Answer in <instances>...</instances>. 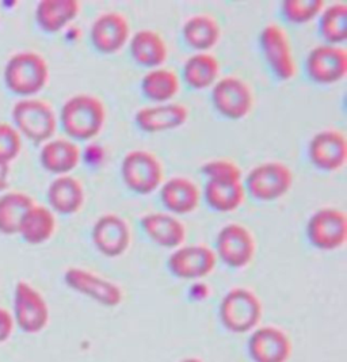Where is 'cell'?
Here are the masks:
<instances>
[{"label":"cell","mask_w":347,"mask_h":362,"mask_svg":"<svg viewBox=\"0 0 347 362\" xmlns=\"http://www.w3.org/2000/svg\"><path fill=\"white\" fill-rule=\"evenodd\" d=\"M81 147L68 139H54L41 149V163L54 174H66L81 162Z\"/></svg>","instance_id":"cell-25"},{"label":"cell","mask_w":347,"mask_h":362,"mask_svg":"<svg viewBox=\"0 0 347 362\" xmlns=\"http://www.w3.org/2000/svg\"><path fill=\"white\" fill-rule=\"evenodd\" d=\"M18 129L35 143L49 140L56 132L57 119L53 109L41 99H22L13 109Z\"/></svg>","instance_id":"cell-6"},{"label":"cell","mask_w":347,"mask_h":362,"mask_svg":"<svg viewBox=\"0 0 347 362\" xmlns=\"http://www.w3.org/2000/svg\"><path fill=\"white\" fill-rule=\"evenodd\" d=\"M308 153L316 167L324 171L341 170L346 163V136L338 129L320 131L311 139Z\"/></svg>","instance_id":"cell-16"},{"label":"cell","mask_w":347,"mask_h":362,"mask_svg":"<svg viewBox=\"0 0 347 362\" xmlns=\"http://www.w3.org/2000/svg\"><path fill=\"white\" fill-rule=\"evenodd\" d=\"M60 119L71 137L90 140L102 131L106 121V107L97 95L76 94L63 105Z\"/></svg>","instance_id":"cell-1"},{"label":"cell","mask_w":347,"mask_h":362,"mask_svg":"<svg viewBox=\"0 0 347 362\" xmlns=\"http://www.w3.org/2000/svg\"><path fill=\"white\" fill-rule=\"evenodd\" d=\"M307 72L317 83L331 84L342 81L347 74V52L339 45L322 44L307 57Z\"/></svg>","instance_id":"cell-11"},{"label":"cell","mask_w":347,"mask_h":362,"mask_svg":"<svg viewBox=\"0 0 347 362\" xmlns=\"http://www.w3.org/2000/svg\"><path fill=\"white\" fill-rule=\"evenodd\" d=\"M16 317L19 329L28 334L40 332L49 322V308L33 286L20 281L16 288Z\"/></svg>","instance_id":"cell-15"},{"label":"cell","mask_w":347,"mask_h":362,"mask_svg":"<svg viewBox=\"0 0 347 362\" xmlns=\"http://www.w3.org/2000/svg\"><path fill=\"white\" fill-rule=\"evenodd\" d=\"M220 62L212 53L199 52L190 56L183 66V78L192 88L204 90L217 82Z\"/></svg>","instance_id":"cell-27"},{"label":"cell","mask_w":347,"mask_h":362,"mask_svg":"<svg viewBox=\"0 0 347 362\" xmlns=\"http://www.w3.org/2000/svg\"><path fill=\"white\" fill-rule=\"evenodd\" d=\"M131 35V26L125 16L117 11L100 14L93 22L91 41L102 53H116L124 48Z\"/></svg>","instance_id":"cell-17"},{"label":"cell","mask_w":347,"mask_h":362,"mask_svg":"<svg viewBox=\"0 0 347 362\" xmlns=\"http://www.w3.org/2000/svg\"><path fill=\"white\" fill-rule=\"evenodd\" d=\"M78 0H42L35 8L38 25L48 33H56L79 16Z\"/></svg>","instance_id":"cell-26"},{"label":"cell","mask_w":347,"mask_h":362,"mask_svg":"<svg viewBox=\"0 0 347 362\" xmlns=\"http://www.w3.org/2000/svg\"><path fill=\"white\" fill-rule=\"evenodd\" d=\"M311 245L323 251L342 247L347 239L346 214L336 208H322L314 212L307 224Z\"/></svg>","instance_id":"cell-7"},{"label":"cell","mask_w":347,"mask_h":362,"mask_svg":"<svg viewBox=\"0 0 347 362\" xmlns=\"http://www.w3.org/2000/svg\"><path fill=\"white\" fill-rule=\"evenodd\" d=\"M212 100L217 112L230 119H242L254 106V95L247 83L236 76H225L213 84Z\"/></svg>","instance_id":"cell-9"},{"label":"cell","mask_w":347,"mask_h":362,"mask_svg":"<svg viewBox=\"0 0 347 362\" xmlns=\"http://www.w3.org/2000/svg\"><path fill=\"white\" fill-rule=\"evenodd\" d=\"M13 317L6 310L0 308V342H4L10 338L13 332Z\"/></svg>","instance_id":"cell-36"},{"label":"cell","mask_w":347,"mask_h":362,"mask_svg":"<svg viewBox=\"0 0 347 362\" xmlns=\"http://www.w3.org/2000/svg\"><path fill=\"white\" fill-rule=\"evenodd\" d=\"M216 252L205 245L178 247L168 258L171 273L183 280H196L209 276L215 269Z\"/></svg>","instance_id":"cell-12"},{"label":"cell","mask_w":347,"mask_h":362,"mask_svg":"<svg viewBox=\"0 0 347 362\" xmlns=\"http://www.w3.org/2000/svg\"><path fill=\"white\" fill-rule=\"evenodd\" d=\"M324 8L323 0H285L281 4L285 18L296 25L308 23Z\"/></svg>","instance_id":"cell-33"},{"label":"cell","mask_w":347,"mask_h":362,"mask_svg":"<svg viewBox=\"0 0 347 362\" xmlns=\"http://www.w3.org/2000/svg\"><path fill=\"white\" fill-rule=\"evenodd\" d=\"M259 38L266 60L276 76L281 81L293 79L298 75V63L285 29L277 23H269Z\"/></svg>","instance_id":"cell-8"},{"label":"cell","mask_w":347,"mask_h":362,"mask_svg":"<svg viewBox=\"0 0 347 362\" xmlns=\"http://www.w3.org/2000/svg\"><path fill=\"white\" fill-rule=\"evenodd\" d=\"M49 78L47 60L35 52H19L4 68L7 87L19 95H32L45 87Z\"/></svg>","instance_id":"cell-2"},{"label":"cell","mask_w":347,"mask_h":362,"mask_svg":"<svg viewBox=\"0 0 347 362\" xmlns=\"http://www.w3.org/2000/svg\"><path fill=\"white\" fill-rule=\"evenodd\" d=\"M64 279L69 288L98 301L105 307L113 308L122 303V289L114 282L97 276L90 270L71 267L66 270Z\"/></svg>","instance_id":"cell-13"},{"label":"cell","mask_w":347,"mask_h":362,"mask_svg":"<svg viewBox=\"0 0 347 362\" xmlns=\"http://www.w3.org/2000/svg\"><path fill=\"white\" fill-rule=\"evenodd\" d=\"M320 32L331 45H338L346 41L347 6L345 3H332L323 8L320 17Z\"/></svg>","instance_id":"cell-32"},{"label":"cell","mask_w":347,"mask_h":362,"mask_svg":"<svg viewBox=\"0 0 347 362\" xmlns=\"http://www.w3.org/2000/svg\"><path fill=\"white\" fill-rule=\"evenodd\" d=\"M34 206L33 199L25 193L11 192L0 197V232L17 233L26 214Z\"/></svg>","instance_id":"cell-31"},{"label":"cell","mask_w":347,"mask_h":362,"mask_svg":"<svg viewBox=\"0 0 347 362\" xmlns=\"http://www.w3.org/2000/svg\"><path fill=\"white\" fill-rule=\"evenodd\" d=\"M181 88L177 72L168 68H153L147 72L141 81V90L147 98L165 103L174 98Z\"/></svg>","instance_id":"cell-29"},{"label":"cell","mask_w":347,"mask_h":362,"mask_svg":"<svg viewBox=\"0 0 347 362\" xmlns=\"http://www.w3.org/2000/svg\"><path fill=\"white\" fill-rule=\"evenodd\" d=\"M22 147L20 136L10 124H0V162L8 163L17 158Z\"/></svg>","instance_id":"cell-34"},{"label":"cell","mask_w":347,"mask_h":362,"mask_svg":"<svg viewBox=\"0 0 347 362\" xmlns=\"http://www.w3.org/2000/svg\"><path fill=\"white\" fill-rule=\"evenodd\" d=\"M131 53L140 66L153 69L165 64L168 57V48L160 34L151 29H143L133 34Z\"/></svg>","instance_id":"cell-23"},{"label":"cell","mask_w":347,"mask_h":362,"mask_svg":"<svg viewBox=\"0 0 347 362\" xmlns=\"http://www.w3.org/2000/svg\"><path fill=\"white\" fill-rule=\"evenodd\" d=\"M181 362H204V361H201V360H199V358H193V357H192V358H184V360H182V361Z\"/></svg>","instance_id":"cell-38"},{"label":"cell","mask_w":347,"mask_h":362,"mask_svg":"<svg viewBox=\"0 0 347 362\" xmlns=\"http://www.w3.org/2000/svg\"><path fill=\"white\" fill-rule=\"evenodd\" d=\"M262 303L258 296L245 288L231 289L220 304V317L225 329L236 334L255 329L262 317Z\"/></svg>","instance_id":"cell-3"},{"label":"cell","mask_w":347,"mask_h":362,"mask_svg":"<svg viewBox=\"0 0 347 362\" xmlns=\"http://www.w3.org/2000/svg\"><path fill=\"white\" fill-rule=\"evenodd\" d=\"M202 173L209 178H223V177H242V168L235 162L227 159L209 160L202 165Z\"/></svg>","instance_id":"cell-35"},{"label":"cell","mask_w":347,"mask_h":362,"mask_svg":"<svg viewBox=\"0 0 347 362\" xmlns=\"http://www.w3.org/2000/svg\"><path fill=\"white\" fill-rule=\"evenodd\" d=\"M140 223L149 239L162 247L178 248L186 239L184 224L172 214L162 212L144 214Z\"/></svg>","instance_id":"cell-20"},{"label":"cell","mask_w":347,"mask_h":362,"mask_svg":"<svg viewBox=\"0 0 347 362\" xmlns=\"http://www.w3.org/2000/svg\"><path fill=\"white\" fill-rule=\"evenodd\" d=\"M293 171L282 162H265L248 173L246 187L258 201H276L283 197L293 185Z\"/></svg>","instance_id":"cell-5"},{"label":"cell","mask_w":347,"mask_h":362,"mask_svg":"<svg viewBox=\"0 0 347 362\" xmlns=\"http://www.w3.org/2000/svg\"><path fill=\"white\" fill-rule=\"evenodd\" d=\"M82 182L71 175H60L48 187L50 206L61 214L79 212L84 204Z\"/></svg>","instance_id":"cell-24"},{"label":"cell","mask_w":347,"mask_h":362,"mask_svg":"<svg viewBox=\"0 0 347 362\" xmlns=\"http://www.w3.org/2000/svg\"><path fill=\"white\" fill-rule=\"evenodd\" d=\"M8 171H10L8 163L0 162V192L7 187V183H8Z\"/></svg>","instance_id":"cell-37"},{"label":"cell","mask_w":347,"mask_h":362,"mask_svg":"<svg viewBox=\"0 0 347 362\" xmlns=\"http://www.w3.org/2000/svg\"><path fill=\"white\" fill-rule=\"evenodd\" d=\"M121 174L125 185L139 194L155 192L165 178L162 162L149 151L133 149L121 163Z\"/></svg>","instance_id":"cell-4"},{"label":"cell","mask_w":347,"mask_h":362,"mask_svg":"<svg viewBox=\"0 0 347 362\" xmlns=\"http://www.w3.org/2000/svg\"><path fill=\"white\" fill-rule=\"evenodd\" d=\"M204 194L212 209L218 212H233L245 202L246 189L242 183V177L209 178Z\"/></svg>","instance_id":"cell-21"},{"label":"cell","mask_w":347,"mask_h":362,"mask_svg":"<svg viewBox=\"0 0 347 362\" xmlns=\"http://www.w3.org/2000/svg\"><path fill=\"white\" fill-rule=\"evenodd\" d=\"M187 118V106L177 102L141 107L134 117L137 127L147 133H162L177 129L186 124Z\"/></svg>","instance_id":"cell-19"},{"label":"cell","mask_w":347,"mask_h":362,"mask_svg":"<svg viewBox=\"0 0 347 362\" xmlns=\"http://www.w3.org/2000/svg\"><path fill=\"white\" fill-rule=\"evenodd\" d=\"M56 230V217L52 211L42 205H34L26 214L19 232L23 239L32 245H41L49 240Z\"/></svg>","instance_id":"cell-30"},{"label":"cell","mask_w":347,"mask_h":362,"mask_svg":"<svg viewBox=\"0 0 347 362\" xmlns=\"http://www.w3.org/2000/svg\"><path fill=\"white\" fill-rule=\"evenodd\" d=\"M186 44L194 49L208 50L220 41L221 29L215 18L199 14L189 18L182 28Z\"/></svg>","instance_id":"cell-28"},{"label":"cell","mask_w":347,"mask_h":362,"mask_svg":"<svg viewBox=\"0 0 347 362\" xmlns=\"http://www.w3.org/2000/svg\"><path fill=\"white\" fill-rule=\"evenodd\" d=\"M218 257L231 267L247 266L255 255V239L247 227L231 223L218 230L216 238Z\"/></svg>","instance_id":"cell-10"},{"label":"cell","mask_w":347,"mask_h":362,"mask_svg":"<svg viewBox=\"0 0 347 362\" xmlns=\"http://www.w3.org/2000/svg\"><path fill=\"white\" fill-rule=\"evenodd\" d=\"M201 192L196 182L174 177L165 182L160 189V199L165 208L174 214H186L199 208Z\"/></svg>","instance_id":"cell-22"},{"label":"cell","mask_w":347,"mask_h":362,"mask_svg":"<svg viewBox=\"0 0 347 362\" xmlns=\"http://www.w3.org/2000/svg\"><path fill=\"white\" fill-rule=\"evenodd\" d=\"M93 242L98 251L106 257L122 255L132 242V232L121 216L107 214L100 216L93 227Z\"/></svg>","instance_id":"cell-14"},{"label":"cell","mask_w":347,"mask_h":362,"mask_svg":"<svg viewBox=\"0 0 347 362\" xmlns=\"http://www.w3.org/2000/svg\"><path fill=\"white\" fill-rule=\"evenodd\" d=\"M248 351L255 362H286L292 354V344L282 329L266 326L252 332Z\"/></svg>","instance_id":"cell-18"}]
</instances>
